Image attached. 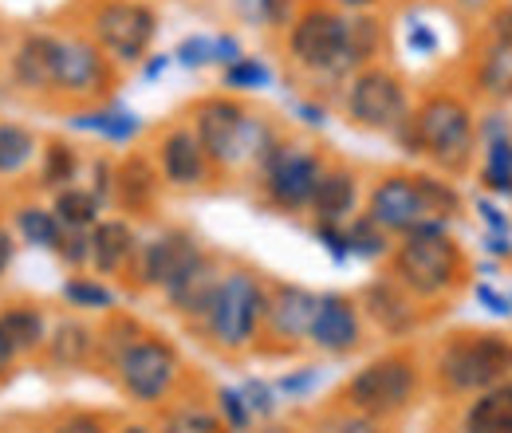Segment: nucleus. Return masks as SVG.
<instances>
[{
    "label": "nucleus",
    "mask_w": 512,
    "mask_h": 433,
    "mask_svg": "<svg viewBox=\"0 0 512 433\" xmlns=\"http://www.w3.org/2000/svg\"><path fill=\"white\" fill-rule=\"evenodd\" d=\"M91 40L115 67H134L146 60L158 36V12L146 0H99L91 8Z\"/></svg>",
    "instance_id": "nucleus-10"
},
{
    "label": "nucleus",
    "mask_w": 512,
    "mask_h": 433,
    "mask_svg": "<svg viewBox=\"0 0 512 433\" xmlns=\"http://www.w3.org/2000/svg\"><path fill=\"white\" fill-rule=\"evenodd\" d=\"M95 351H99V339L83 319L56 323V331H48V343H44V355L56 367H83V363H91Z\"/></svg>",
    "instance_id": "nucleus-26"
},
{
    "label": "nucleus",
    "mask_w": 512,
    "mask_h": 433,
    "mask_svg": "<svg viewBox=\"0 0 512 433\" xmlns=\"http://www.w3.org/2000/svg\"><path fill=\"white\" fill-rule=\"evenodd\" d=\"M497 126H481L485 134V170L481 182L493 193H512V134L505 119H493Z\"/></svg>",
    "instance_id": "nucleus-27"
},
{
    "label": "nucleus",
    "mask_w": 512,
    "mask_h": 433,
    "mask_svg": "<svg viewBox=\"0 0 512 433\" xmlns=\"http://www.w3.org/2000/svg\"><path fill=\"white\" fill-rule=\"evenodd\" d=\"M162 189V174L150 158H127L115 166V205L123 213H150Z\"/></svg>",
    "instance_id": "nucleus-23"
},
{
    "label": "nucleus",
    "mask_w": 512,
    "mask_h": 433,
    "mask_svg": "<svg viewBox=\"0 0 512 433\" xmlns=\"http://www.w3.org/2000/svg\"><path fill=\"white\" fill-rule=\"evenodd\" d=\"M359 311L383 331L390 339H402L418 327V300L394 280V276H379L363 288V300H359Z\"/></svg>",
    "instance_id": "nucleus-18"
},
{
    "label": "nucleus",
    "mask_w": 512,
    "mask_h": 433,
    "mask_svg": "<svg viewBox=\"0 0 512 433\" xmlns=\"http://www.w3.org/2000/svg\"><path fill=\"white\" fill-rule=\"evenodd\" d=\"M316 382H320V371H312V367H308V371H296V374H288V378H280V390L300 398V394H308Z\"/></svg>",
    "instance_id": "nucleus-46"
},
{
    "label": "nucleus",
    "mask_w": 512,
    "mask_h": 433,
    "mask_svg": "<svg viewBox=\"0 0 512 433\" xmlns=\"http://www.w3.org/2000/svg\"><path fill=\"white\" fill-rule=\"evenodd\" d=\"M115 83V63L87 36H52V91L71 99H103Z\"/></svg>",
    "instance_id": "nucleus-13"
},
{
    "label": "nucleus",
    "mask_w": 512,
    "mask_h": 433,
    "mask_svg": "<svg viewBox=\"0 0 512 433\" xmlns=\"http://www.w3.org/2000/svg\"><path fill=\"white\" fill-rule=\"evenodd\" d=\"M154 166H158L162 182L174 189H201L209 182V174L217 170L190 126H170V130L158 138V146H154Z\"/></svg>",
    "instance_id": "nucleus-15"
},
{
    "label": "nucleus",
    "mask_w": 512,
    "mask_h": 433,
    "mask_svg": "<svg viewBox=\"0 0 512 433\" xmlns=\"http://www.w3.org/2000/svg\"><path fill=\"white\" fill-rule=\"evenodd\" d=\"M477 300L493 311V315H509V300H505V296H497L489 284H481V288H477Z\"/></svg>",
    "instance_id": "nucleus-50"
},
{
    "label": "nucleus",
    "mask_w": 512,
    "mask_h": 433,
    "mask_svg": "<svg viewBox=\"0 0 512 433\" xmlns=\"http://www.w3.org/2000/svg\"><path fill=\"white\" fill-rule=\"evenodd\" d=\"M79 170H83V158L79 150L64 142V138H52L44 146V158H40V186L60 193L67 186H79Z\"/></svg>",
    "instance_id": "nucleus-30"
},
{
    "label": "nucleus",
    "mask_w": 512,
    "mask_h": 433,
    "mask_svg": "<svg viewBox=\"0 0 512 433\" xmlns=\"http://www.w3.org/2000/svg\"><path fill=\"white\" fill-rule=\"evenodd\" d=\"M512 378V339L509 335H457L438 355V382L449 394H481Z\"/></svg>",
    "instance_id": "nucleus-7"
},
{
    "label": "nucleus",
    "mask_w": 512,
    "mask_h": 433,
    "mask_svg": "<svg viewBox=\"0 0 512 433\" xmlns=\"http://www.w3.org/2000/svg\"><path fill=\"white\" fill-rule=\"evenodd\" d=\"M111 371L119 378L123 394L138 406H162L182 382V355L162 335H138L115 355Z\"/></svg>",
    "instance_id": "nucleus-8"
},
{
    "label": "nucleus",
    "mask_w": 512,
    "mask_h": 433,
    "mask_svg": "<svg viewBox=\"0 0 512 433\" xmlns=\"http://www.w3.org/2000/svg\"><path fill=\"white\" fill-rule=\"evenodd\" d=\"M36 162V134L20 123H0V178H16Z\"/></svg>",
    "instance_id": "nucleus-34"
},
{
    "label": "nucleus",
    "mask_w": 512,
    "mask_h": 433,
    "mask_svg": "<svg viewBox=\"0 0 512 433\" xmlns=\"http://www.w3.org/2000/svg\"><path fill=\"white\" fill-rule=\"evenodd\" d=\"M0 331H4V339L12 343V351L20 359L44 351V343H48V319L36 304H4L0 308Z\"/></svg>",
    "instance_id": "nucleus-24"
},
{
    "label": "nucleus",
    "mask_w": 512,
    "mask_h": 433,
    "mask_svg": "<svg viewBox=\"0 0 512 433\" xmlns=\"http://www.w3.org/2000/svg\"><path fill=\"white\" fill-rule=\"evenodd\" d=\"M12 260H16V237H12V229H8V225H0V280L8 276Z\"/></svg>",
    "instance_id": "nucleus-48"
},
{
    "label": "nucleus",
    "mask_w": 512,
    "mask_h": 433,
    "mask_svg": "<svg viewBox=\"0 0 512 433\" xmlns=\"http://www.w3.org/2000/svg\"><path fill=\"white\" fill-rule=\"evenodd\" d=\"M12 79L20 91H52V32H24L12 52Z\"/></svg>",
    "instance_id": "nucleus-22"
},
{
    "label": "nucleus",
    "mask_w": 512,
    "mask_h": 433,
    "mask_svg": "<svg viewBox=\"0 0 512 433\" xmlns=\"http://www.w3.org/2000/svg\"><path fill=\"white\" fill-rule=\"evenodd\" d=\"M158 433H229L217 410H209L205 402H182L166 414Z\"/></svg>",
    "instance_id": "nucleus-35"
},
{
    "label": "nucleus",
    "mask_w": 512,
    "mask_h": 433,
    "mask_svg": "<svg viewBox=\"0 0 512 433\" xmlns=\"http://www.w3.org/2000/svg\"><path fill=\"white\" fill-rule=\"evenodd\" d=\"M52 213L60 217V225L64 229H79V233H91L103 217V205H99V197L91 193L87 186H67L56 193V201H52Z\"/></svg>",
    "instance_id": "nucleus-32"
},
{
    "label": "nucleus",
    "mask_w": 512,
    "mask_h": 433,
    "mask_svg": "<svg viewBox=\"0 0 512 433\" xmlns=\"http://www.w3.org/2000/svg\"><path fill=\"white\" fill-rule=\"evenodd\" d=\"M217 414H221V422L229 426V433H245L253 426V410H249V402L241 398V390L221 386V390H217Z\"/></svg>",
    "instance_id": "nucleus-40"
},
{
    "label": "nucleus",
    "mask_w": 512,
    "mask_h": 433,
    "mask_svg": "<svg viewBox=\"0 0 512 433\" xmlns=\"http://www.w3.org/2000/svg\"><path fill=\"white\" fill-rule=\"evenodd\" d=\"M138 237H134V229H130V221L123 217H107V221H99L95 229H91V268L99 272V276H123L130 272V264H134V256H138Z\"/></svg>",
    "instance_id": "nucleus-20"
},
{
    "label": "nucleus",
    "mask_w": 512,
    "mask_h": 433,
    "mask_svg": "<svg viewBox=\"0 0 512 433\" xmlns=\"http://www.w3.org/2000/svg\"><path fill=\"white\" fill-rule=\"evenodd\" d=\"M190 130L197 142L205 146L209 162L221 170H237V166H260L272 146L280 142L268 119H256L245 111V103L229 99V95H209L197 99L190 111Z\"/></svg>",
    "instance_id": "nucleus-2"
},
{
    "label": "nucleus",
    "mask_w": 512,
    "mask_h": 433,
    "mask_svg": "<svg viewBox=\"0 0 512 433\" xmlns=\"http://www.w3.org/2000/svg\"><path fill=\"white\" fill-rule=\"evenodd\" d=\"M264 308H268L264 280L249 268H233V272H221V284L213 292V304L205 311L201 327L217 351L237 355V351H249L260 339Z\"/></svg>",
    "instance_id": "nucleus-5"
},
{
    "label": "nucleus",
    "mask_w": 512,
    "mask_h": 433,
    "mask_svg": "<svg viewBox=\"0 0 512 433\" xmlns=\"http://www.w3.org/2000/svg\"><path fill=\"white\" fill-rule=\"evenodd\" d=\"M87 189L99 197V205H111V201H115V166L103 162V158H95V162H91V182H87Z\"/></svg>",
    "instance_id": "nucleus-42"
},
{
    "label": "nucleus",
    "mask_w": 512,
    "mask_h": 433,
    "mask_svg": "<svg viewBox=\"0 0 512 433\" xmlns=\"http://www.w3.org/2000/svg\"><path fill=\"white\" fill-rule=\"evenodd\" d=\"M296 0H260V16H264V24H272V28H288L292 20H296Z\"/></svg>",
    "instance_id": "nucleus-45"
},
{
    "label": "nucleus",
    "mask_w": 512,
    "mask_h": 433,
    "mask_svg": "<svg viewBox=\"0 0 512 433\" xmlns=\"http://www.w3.org/2000/svg\"><path fill=\"white\" fill-rule=\"evenodd\" d=\"M225 87L229 91H264L268 83H272V71L264 67L260 60H249V56H241L237 63H229L225 67Z\"/></svg>",
    "instance_id": "nucleus-38"
},
{
    "label": "nucleus",
    "mask_w": 512,
    "mask_h": 433,
    "mask_svg": "<svg viewBox=\"0 0 512 433\" xmlns=\"http://www.w3.org/2000/svg\"><path fill=\"white\" fill-rule=\"evenodd\" d=\"M316 308H320V292L300 284H272L264 308V335L276 343H308Z\"/></svg>",
    "instance_id": "nucleus-16"
},
{
    "label": "nucleus",
    "mask_w": 512,
    "mask_h": 433,
    "mask_svg": "<svg viewBox=\"0 0 512 433\" xmlns=\"http://www.w3.org/2000/svg\"><path fill=\"white\" fill-rule=\"evenodd\" d=\"M461 433H512V378L473 394V406L461 418Z\"/></svg>",
    "instance_id": "nucleus-25"
},
{
    "label": "nucleus",
    "mask_w": 512,
    "mask_h": 433,
    "mask_svg": "<svg viewBox=\"0 0 512 433\" xmlns=\"http://www.w3.org/2000/svg\"><path fill=\"white\" fill-rule=\"evenodd\" d=\"M237 60H241V44H237L233 36H217V40H213V63H225V67H229V63H237Z\"/></svg>",
    "instance_id": "nucleus-47"
},
{
    "label": "nucleus",
    "mask_w": 512,
    "mask_h": 433,
    "mask_svg": "<svg viewBox=\"0 0 512 433\" xmlns=\"http://www.w3.org/2000/svg\"><path fill=\"white\" fill-rule=\"evenodd\" d=\"M418 382H422V374H418L410 355H383V359H371L367 367H359L347 378L343 406L386 422V418L402 414L414 402Z\"/></svg>",
    "instance_id": "nucleus-9"
},
{
    "label": "nucleus",
    "mask_w": 512,
    "mask_h": 433,
    "mask_svg": "<svg viewBox=\"0 0 512 433\" xmlns=\"http://www.w3.org/2000/svg\"><path fill=\"white\" fill-rule=\"evenodd\" d=\"M477 213L485 217V225H489L493 233H501V237L509 233V221H505V213H501V209H493L489 201H477Z\"/></svg>",
    "instance_id": "nucleus-49"
},
{
    "label": "nucleus",
    "mask_w": 512,
    "mask_h": 433,
    "mask_svg": "<svg viewBox=\"0 0 512 433\" xmlns=\"http://www.w3.org/2000/svg\"><path fill=\"white\" fill-rule=\"evenodd\" d=\"M343 111L347 119L363 130H386L394 134L398 126L410 119V95H406V83L390 71V67H363L347 79V91H343Z\"/></svg>",
    "instance_id": "nucleus-12"
},
{
    "label": "nucleus",
    "mask_w": 512,
    "mask_h": 433,
    "mask_svg": "<svg viewBox=\"0 0 512 433\" xmlns=\"http://www.w3.org/2000/svg\"><path fill=\"white\" fill-rule=\"evenodd\" d=\"M343 233H347V252L351 256H363V260H383L386 252H390V233H383L367 213L363 217H351L347 225H343Z\"/></svg>",
    "instance_id": "nucleus-36"
},
{
    "label": "nucleus",
    "mask_w": 512,
    "mask_h": 433,
    "mask_svg": "<svg viewBox=\"0 0 512 433\" xmlns=\"http://www.w3.org/2000/svg\"><path fill=\"white\" fill-rule=\"evenodd\" d=\"M359 209V178L347 166H331L323 170L316 197H312V213L316 225H347Z\"/></svg>",
    "instance_id": "nucleus-21"
},
{
    "label": "nucleus",
    "mask_w": 512,
    "mask_h": 433,
    "mask_svg": "<svg viewBox=\"0 0 512 433\" xmlns=\"http://www.w3.org/2000/svg\"><path fill=\"white\" fill-rule=\"evenodd\" d=\"M320 154L300 142H276L272 154L260 162V193L280 213H304L312 209V197L323 178Z\"/></svg>",
    "instance_id": "nucleus-11"
},
{
    "label": "nucleus",
    "mask_w": 512,
    "mask_h": 433,
    "mask_svg": "<svg viewBox=\"0 0 512 433\" xmlns=\"http://www.w3.org/2000/svg\"><path fill=\"white\" fill-rule=\"evenodd\" d=\"M52 433H107V422H103L99 414L71 410V414H64V418L52 426Z\"/></svg>",
    "instance_id": "nucleus-43"
},
{
    "label": "nucleus",
    "mask_w": 512,
    "mask_h": 433,
    "mask_svg": "<svg viewBox=\"0 0 512 433\" xmlns=\"http://www.w3.org/2000/svg\"><path fill=\"white\" fill-rule=\"evenodd\" d=\"M394 134L446 174H461L477 150V119L457 95H430Z\"/></svg>",
    "instance_id": "nucleus-3"
},
{
    "label": "nucleus",
    "mask_w": 512,
    "mask_h": 433,
    "mask_svg": "<svg viewBox=\"0 0 512 433\" xmlns=\"http://www.w3.org/2000/svg\"><path fill=\"white\" fill-rule=\"evenodd\" d=\"M379 48H383V24L371 12H351V24H347V75L371 67Z\"/></svg>",
    "instance_id": "nucleus-31"
},
{
    "label": "nucleus",
    "mask_w": 512,
    "mask_h": 433,
    "mask_svg": "<svg viewBox=\"0 0 512 433\" xmlns=\"http://www.w3.org/2000/svg\"><path fill=\"white\" fill-rule=\"evenodd\" d=\"M276 433H288V430H276Z\"/></svg>",
    "instance_id": "nucleus-54"
},
{
    "label": "nucleus",
    "mask_w": 512,
    "mask_h": 433,
    "mask_svg": "<svg viewBox=\"0 0 512 433\" xmlns=\"http://www.w3.org/2000/svg\"><path fill=\"white\" fill-rule=\"evenodd\" d=\"M64 300L75 311H111L119 304V296L99 276H71L64 284Z\"/></svg>",
    "instance_id": "nucleus-37"
},
{
    "label": "nucleus",
    "mask_w": 512,
    "mask_h": 433,
    "mask_svg": "<svg viewBox=\"0 0 512 433\" xmlns=\"http://www.w3.org/2000/svg\"><path fill=\"white\" fill-rule=\"evenodd\" d=\"M16 363H20V355L12 351V343H8V339H4V331H0V378H8Z\"/></svg>",
    "instance_id": "nucleus-51"
},
{
    "label": "nucleus",
    "mask_w": 512,
    "mask_h": 433,
    "mask_svg": "<svg viewBox=\"0 0 512 433\" xmlns=\"http://www.w3.org/2000/svg\"><path fill=\"white\" fill-rule=\"evenodd\" d=\"M119 433H154L150 426H142V422H130V426H123Z\"/></svg>",
    "instance_id": "nucleus-53"
},
{
    "label": "nucleus",
    "mask_w": 512,
    "mask_h": 433,
    "mask_svg": "<svg viewBox=\"0 0 512 433\" xmlns=\"http://www.w3.org/2000/svg\"><path fill=\"white\" fill-rule=\"evenodd\" d=\"M379 4H386V0H335V8H343V12H371Z\"/></svg>",
    "instance_id": "nucleus-52"
},
{
    "label": "nucleus",
    "mask_w": 512,
    "mask_h": 433,
    "mask_svg": "<svg viewBox=\"0 0 512 433\" xmlns=\"http://www.w3.org/2000/svg\"><path fill=\"white\" fill-rule=\"evenodd\" d=\"M241 398L249 402V410L260 414V418H268V414L276 410V390H272L268 382H260V378H249V382L241 386Z\"/></svg>",
    "instance_id": "nucleus-41"
},
{
    "label": "nucleus",
    "mask_w": 512,
    "mask_h": 433,
    "mask_svg": "<svg viewBox=\"0 0 512 433\" xmlns=\"http://www.w3.org/2000/svg\"><path fill=\"white\" fill-rule=\"evenodd\" d=\"M205 248L193 241L186 229H166L158 237H150L146 245H138V256L130 264V276L138 288H154L166 292Z\"/></svg>",
    "instance_id": "nucleus-14"
},
{
    "label": "nucleus",
    "mask_w": 512,
    "mask_h": 433,
    "mask_svg": "<svg viewBox=\"0 0 512 433\" xmlns=\"http://www.w3.org/2000/svg\"><path fill=\"white\" fill-rule=\"evenodd\" d=\"M178 63L182 67H201V63H213V40L209 36H190L178 44Z\"/></svg>",
    "instance_id": "nucleus-44"
},
{
    "label": "nucleus",
    "mask_w": 512,
    "mask_h": 433,
    "mask_svg": "<svg viewBox=\"0 0 512 433\" xmlns=\"http://www.w3.org/2000/svg\"><path fill=\"white\" fill-rule=\"evenodd\" d=\"M390 276L418 304H438L461 284V248L446 229L398 237V245L390 248Z\"/></svg>",
    "instance_id": "nucleus-4"
},
{
    "label": "nucleus",
    "mask_w": 512,
    "mask_h": 433,
    "mask_svg": "<svg viewBox=\"0 0 512 433\" xmlns=\"http://www.w3.org/2000/svg\"><path fill=\"white\" fill-rule=\"evenodd\" d=\"M457 209H461V193L430 174H386L367 197V217L390 237L446 229Z\"/></svg>",
    "instance_id": "nucleus-1"
},
{
    "label": "nucleus",
    "mask_w": 512,
    "mask_h": 433,
    "mask_svg": "<svg viewBox=\"0 0 512 433\" xmlns=\"http://www.w3.org/2000/svg\"><path fill=\"white\" fill-rule=\"evenodd\" d=\"M308 343L323 355H351L363 343V311L351 296L327 292L320 296V308L312 319V335Z\"/></svg>",
    "instance_id": "nucleus-17"
},
{
    "label": "nucleus",
    "mask_w": 512,
    "mask_h": 433,
    "mask_svg": "<svg viewBox=\"0 0 512 433\" xmlns=\"http://www.w3.org/2000/svg\"><path fill=\"white\" fill-rule=\"evenodd\" d=\"M347 24L351 16L335 4H308L296 12V20L284 28L288 60L308 75L343 79L347 75ZM351 79V75H347Z\"/></svg>",
    "instance_id": "nucleus-6"
},
{
    "label": "nucleus",
    "mask_w": 512,
    "mask_h": 433,
    "mask_svg": "<svg viewBox=\"0 0 512 433\" xmlns=\"http://www.w3.org/2000/svg\"><path fill=\"white\" fill-rule=\"evenodd\" d=\"M217 284H221V268H217V260H213L209 252H201L162 296H166V304L178 311L182 319H197V323H201L209 304H213Z\"/></svg>",
    "instance_id": "nucleus-19"
},
{
    "label": "nucleus",
    "mask_w": 512,
    "mask_h": 433,
    "mask_svg": "<svg viewBox=\"0 0 512 433\" xmlns=\"http://www.w3.org/2000/svg\"><path fill=\"white\" fill-rule=\"evenodd\" d=\"M71 126H75V130H87V134H99V138H107V142H115V146H123V142H130V138L142 130V119L123 111V107H91V111H75V115H71Z\"/></svg>",
    "instance_id": "nucleus-28"
},
{
    "label": "nucleus",
    "mask_w": 512,
    "mask_h": 433,
    "mask_svg": "<svg viewBox=\"0 0 512 433\" xmlns=\"http://www.w3.org/2000/svg\"><path fill=\"white\" fill-rule=\"evenodd\" d=\"M477 87L489 99H512V40H493L477 60Z\"/></svg>",
    "instance_id": "nucleus-29"
},
{
    "label": "nucleus",
    "mask_w": 512,
    "mask_h": 433,
    "mask_svg": "<svg viewBox=\"0 0 512 433\" xmlns=\"http://www.w3.org/2000/svg\"><path fill=\"white\" fill-rule=\"evenodd\" d=\"M12 225H16V233H20L32 248H48V252H56L60 241H64V225H60V217H56L52 209H44V205H24V209H16Z\"/></svg>",
    "instance_id": "nucleus-33"
},
{
    "label": "nucleus",
    "mask_w": 512,
    "mask_h": 433,
    "mask_svg": "<svg viewBox=\"0 0 512 433\" xmlns=\"http://www.w3.org/2000/svg\"><path fill=\"white\" fill-rule=\"evenodd\" d=\"M312 433H386L379 418H367L359 410H331L316 422Z\"/></svg>",
    "instance_id": "nucleus-39"
}]
</instances>
